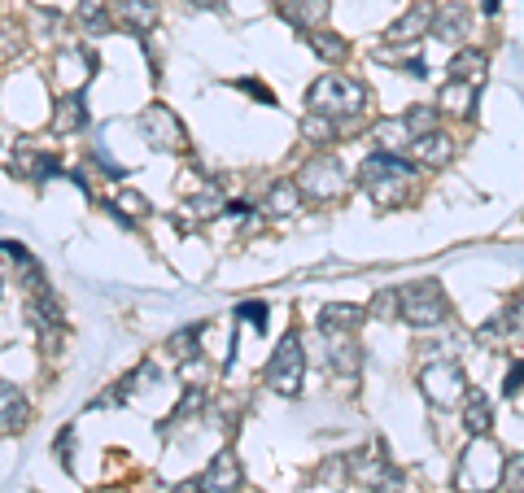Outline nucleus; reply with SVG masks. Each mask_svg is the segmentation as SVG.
I'll return each instance as SVG.
<instances>
[{
	"instance_id": "obj_1",
	"label": "nucleus",
	"mask_w": 524,
	"mask_h": 493,
	"mask_svg": "<svg viewBox=\"0 0 524 493\" xmlns=\"http://www.w3.org/2000/svg\"><path fill=\"white\" fill-rule=\"evenodd\" d=\"M367 105H372V92H367L359 79L337 75V70L319 75L311 88H306V110H311V114H328V118H337V123H341V118L363 114Z\"/></svg>"
},
{
	"instance_id": "obj_2",
	"label": "nucleus",
	"mask_w": 524,
	"mask_h": 493,
	"mask_svg": "<svg viewBox=\"0 0 524 493\" xmlns=\"http://www.w3.org/2000/svg\"><path fill=\"white\" fill-rule=\"evenodd\" d=\"M411 175H415V162L402 158V153H372V158H363V166H359V184L367 188V197H372L380 210L398 206V201L407 197Z\"/></svg>"
},
{
	"instance_id": "obj_3",
	"label": "nucleus",
	"mask_w": 524,
	"mask_h": 493,
	"mask_svg": "<svg viewBox=\"0 0 524 493\" xmlns=\"http://www.w3.org/2000/svg\"><path fill=\"white\" fill-rule=\"evenodd\" d=\"M503 467H507V454L498 450L490 437H472V446L459 454L455 485H459L463 493H485V489H498V485H503Z\"/></svg>"
},
{
	"instance_id": "obj_4",
	"label": "nucleus",
	"mask_w": 524,
	"mask_h": 493,
	"mask_svg": "<svg viewBox=\"0 0 524 493\" xmlns=\"http://www.w3.org/2000/svg\"><path fill=\"white\" fill-rule=\"evenodd\" d=\"M398 319H407L411 328H442V323H450L446 288L437 280H411L407 288H398Z\"/></svg>"
},
{
	"instance_id": "obj_5",
	"label": "nucleus",
	"mask_w": 524,
	"mask_h": 493,
	"mask_svg": "<svg viewBox=\"0 0 524 493\" xmlns=\"http://www.w3.org/2000/svg\"><path fill=\"white\" fill-rule=\"evenodd\" d=\"M302 376H306V350H302V336L297 332H284L276 354L267 358V367H262V380H267L271 393H280V398H297V389H302Z\"/></svg>"
},
{
	"instance_id": "obj_6",
	"label": "nucleus",
	"mask_w": 524,
	"mask_h": 493,
	"mask_svg": "<svg viewBox=\"0 0 524 493\" xmlns=\"http://www.w3.org/2000/svg\"><path fill=\"white\" fill-rule=\"evenodd\" d=\"M140 136H145L158 153H184L188 149V127H184V118L171 110V105H162V101H153L140 110Z\"/></svg>"
},
{
	"instance_id": "obj_7",
	"label": "nucleus",
	"mask_w": 524,
	"mask_h": 493,
	"mask_svg": "<svg viewBox=\"0 0 524 493\" xmlns=\"http://www.w3.org/2000/svg\"><path fill=\"white\" fill-rule=\"evenodd\" d=\"M350 476L359 480V485L376 489V493H402V489H407V476H402L398 467L389 463V454H385V446H380V441H376L372 450L350 454Z\"/></svg>"
},
{
	"instance_id": "obj_8",
	"label": "nucleus",
	"mask_w": 524,
	"mask_h": 493,
	"mask_svg": "<svg viewBox=\"0 0 524 493\" xmlns=\"http://www.w3.org/2000/svg\"><path fill=\"white\" fill-rule=\"evenodd\" d=\"M297 188H302V197H311V201H332L350 188V179H345V166L332 158V153H319V158H311L302 171H297Z\"/></svg>"
},
{
	"instance_id": "obj_9",
	"label": "nucleus",
	"mask_w": 524,
	"mask_h": 493,
	"mask_svg": "<svg viewBox=\"0 0 524 493\" xmlns=\"http://www.w3.org/2000/svg\"><path fill=\"white\" fill-rule=\"evenodd\" d=\"M420 389L424 398L433 406H459L463 398H468V380H463V367L459 363H428L420 371Z\"/></svg>"
},
{
	"instance_id": "obj_10",
	"label": "nucleus",
	"mask_w": 524,
	"mask_h": 493,
	"mask_svg": "<svg viewBox=\"0 0 524 493\" xmlns=\"http://www.w3.org/2000/svg\"><path fill=\"white\" fill-rule=\"evenodd\" d=\"M197 480H201V489H206V493H241L245 489V467H241V459H236L232 450H219Z\"/></svg>"
},
{
	"instance_id": "obj_11",
	"label": "nucleus",
	"mask_w": 524,
	"mask_h": 493,
	"mask_svg": "<svg viewBox=\"0 0 524 493\" xmlns=\"http://www.w3.org/2000/svg\"><path fill=\"white\" fill-rule=\"evenodd\" d=\"M407 158L415 166H424V171H442V166L455 162V136L450 131H424V136L411 140Z\"/></svg>"
},
{
	"instance_id": "obj_12",
	"label": "nucleus",
	"mask_w": 524,
	"mask_h": 493,
	"mask_svg": "<svg viewBox=\"0 0 524 493\" xmlns=\"http://www.w3.org/2000/svg\"><path fill=\"white\" fill-rule=\"evenodd\" d=\"M433 18H437V5H433V0H420V5H411L407 14H402V18L385 31V40L398 44V48H411L415 40H420V35L433 31Z\"/></svg>"
},
{
	"instance_id": "obj_13",
	"label": "nucleus",
	"mask_w": 524,
	"mask_h": 493,
	"mask_svg": "<svg viewBox=\"0 0 524 493\" xmlns=\"http://www.w3.org/2000/svg\"><path fill=\"white\" fill-rule=\"evenodd\" d=\"M83 127H88V101H83L79 88H70L62 101H53L49 131H53V136H79Z\"/></svg>"
},
{
	"instance_id": "obj_14",
	"label": "nucleus",
	"mask_w": 524,
	"mask_h": 493,
	"mask_svg": "<svg viewBox=\"0 0 524 493\" xmlns=\"http://www.w3.org/2000/svg\"><path fill=\"white\" fill-rule=\"evenodd\" d=\"M9 166H14V175H18V179H31V184H44V179L62 175V162H57L53 153L35 149V144H22Z\"/></svg>"
},
{
	"instance_id": "obj_15",
	"label": "nucleus",
	"mask_w": 524,
	"mask_h": 493,
	"mask_svg": "<svg viewBox=\"0 0 524 493\" xmlns=\"http://www.w3.org/2000/svg\"><path fill=\"white\" fill-rule=\"evenodd\" d=\"M110 9H114V22H123V27L136 35H149L162 18L158 0H110Z\"/></svg>"
},
{
	"instance_id": "obj_16",
	"label": "nucleus",
	"mask_w": 524,
	"mask_h": 493,
	"mask_svg": "<svg viewBox=\"0 0 524 493\" xmlns=\"http://www.w3.org/2000/svg\"><path fill=\"white\" fill-rule=\"evenodd\" d=\"M367 140L376 144V153H402V149H411L415 131L407 118H376V123L367 127Z\"/></svg>"
},
{
	"instance_id": "obj_17",
	"label": "nucleus",
	"mask_w": 524,
	"mask_h": 493,
	"mask_svg": "<svg viewBox=\"0 0 524 493\" xmlns=\"http://www.w3.org/2000/svg\"><path fill=\"white\" fill-rule=\"evenodd\" d=\"M31 424V402H27V393L18 389V384H5L0 380V432H22Z\"/></svg>"
},
{
	"instance_id": "obj_18",
	"label": "nucleus",
	"mask_w": 524,
	"mask_h": 493,
	"mask_svg": "<svg viewBox=\"0 0 524 493\" xmlns=\"http://www.w3.org/2000/svg\"><path fill=\"white\" fill-rule=\"evenodd\" d=\"M280 14L297 31H319L328 22L332 5H328V0H280Z\"/></svg>"
},
{
	"instance_id": "obj_19",
	"label": "nucleus",
	"mask_w": 524,
	"mask_h": 493,
	"mask_svg": "<svg viewBox=\"0 0 524 493\" xmlns=\"http://www.w3.org/2000/svg\"><path fill=\"white\" fill-rule=\"evenodd\" d=\"M184 219L193 223V227H201V223H214V219H223V210H228V201H223V192L219 188H197L193 197H184Z\"/></svg>"
},
{
	"instance_id": "obj_20",
	"label": "nucleus",
	"mask_w": 524,
	"mask_h": 493,
	"mask_svg": "<svg viewBox=\"0 0 524 493\" xmlns=\"http://www.w3.org/2000/svg\"><path fill=\"white\" fill-rule=\"evenodd\" d=\"M363 319H367V315H363L359 306L337 302V306H324V310H319V332H324L328 341H332V336H354Z\"/></svg>"
},
{
	"instance_id": "obj_21",
	"label": "nucleus",
	"mask_w": 524,
	"mask_h": 493,
	"mask_svg": "<svg viewBox=\"0 0 524 493\" xmlns=\"http://www.w3.org/2000/svg\"><path fill=\"white\" fill-rule=\"evenodd\" d=\"M0 258H9V262L18 267L22 284H27V293H40V288H49V284H44V267L27 254V245H18V240H0Z\"/></svg>"
},
{
	"instance_id": "obj_22",
	"label": "nucleus",
	"mask_w": 524,
	"mask_h": 493,
	"mask_svg": "<svg viewBox=\"0 0 524 493\" xmlns=\"http://www.w3.org/2000/svg\"><path fill=\"white\" fill-rule=\"evenodd\" d=\"M485 75H490V57H485L481 48H459V53L450 57V79H463V83H472V88H481Z\"/></svg>"
},
{
	"instance_id": "obj_23",
	"label": "nucleus",
	"mask_w": 524,
	"mask_h": 493,
	"mask_svg": "<svg viewBox=\"0 0 524 493\" xmlns=\"http://www.w3.org/2000/svg\"><path fill=\"white\" fill-rule=\"evenodd\" d=\"M463 428H468V437H490L494 411L481 389H468V398H463Z\"/></svg>"
},
{
	"instance_id": "obj_24",
	"label": "nucleus",
	"mask_w": 524,
	"mask_h": 493,
	"mask_svg": "<svg viewBox=\"0 0 524 493\" xmlns=\"http://www.w3.org/2000/svg\"><path fill=\"white\" fill-rule=\"evenodd\" d=\"M75 22H79V31H88V35H110V31H114V9H110V0H79Z\"/></svg>"
},
{
	"instance_id": "obj_25",
	"label": "nucleus",
	"mask_w": 524,
	"mask_h": 493,
	"mask_svg": "<svg viewBox=\"0 0 524 493\" xmlns=\"http://www.w3.org/2000/svg\"><path fill=\"white\" fill-rule=\"evenodd\" d=\"M328 367L337 371V376H359L363 354H359V345H354V336H332L328 341Z\"/></svg>"
},
{
	"instance_id": "obj_26",
	"label": "nucleus",
	"mask_w": 524,
	"mask_h": 493,
	"mask_svg": "<svg viewBox=\"0 0 524 493\" xmlns=\"http://www.w3.org/2000/svg\"><path fill=\"white\" fill-rule=\"evenodd\" d=\"M105 210H110L123 227H131L136 219H145V214H149V197H145V192H136V188H123L114 201H105Z\"/></svg>"
},
{
	"instance_id": "obj_27",
	"label": "nucleus",
	"mask_w": 524,
	"mask_h": 493,
	"mask_svg": "<svg viewBox=\"0 0 524 493\" xmlns=\"http://www.w3.org/2000/svg\"><path fill=\"white\" fill-rule=\"evenodd\" d=\"M302 206V188H297V179H276V184L267 188V197H262V210L267 214H293Z\"/></svg>"
},
{
	"instance_id": "obj_28",
	"label": "nucleus",
	"mask_w": 524,
	"mask_h": 493,
	"mask_svg": "<svg viewBox=\"0 0 524 493\" xmlns=\"http://www.w3.org/2000/svg\"><path fill=\"white\" fill-rule=\"evenodd\" d=\"M476 105V88L463 79H446L442 92H437V110H450V114H472Z\"/></svg>"
},
{
	"instance_id": "obj_29",
	"label": "nucleus",
	"mask_w": 524,
	"mask_h": 493,
	"mask_svg": "<svg viewBox=\"0 0 524 493\" xmlns=\"http://www.w3.org/2000/svg\"><path fill=\"white\" fill-rule=\"evenodd\" d=\"M433 40H446V44H455L468 35V9H459V5H450V9H437V18H433Z\"/></svg>"
},
{
	"instance_id": "obj_30",
	"label": "nucleus",
	"mask_w": 524,
	"mask_h": 493,
	"mask_svg": "<svg viewBox=\"0 0 524 493\" xmlns=\"http://www.w3.org/2000/svg\"><path fill=\"white\" fill-rule=\"evenodd\" d=\"M306 44L315 48V57H324V62H345V57H350V44L341 40L337 31H306Z\"/></svg>"
},
{
	"instance_id": "obj_31",
	"label": "nucleus",
	"mask_w": 524,
	"mask_h": 493,
	"mask_svg": "<svg viewBox=\"0 0 524 493\" xmlns=\"http://www.w3.org/2000/svg\"><path fill=\"white\" fill-rule=\"evenodd\" d=\"M302 136H306V144L324 149V144L337 140V118H328V114H306V118H302Z\"/></svg>"
},
{
	"instance_id": "obj_32",
	"label": "nucleus",
	"mask_w": 524,
	"mask_h": 493,
	"mask_svg": "<svg viewBox=\"0 0 524 493\" xmlns=\"http://www.w3.org/2000/svg\"><path fill=\"white\" fill-rule=\"evenodd\" d=\"M201 332H206V323H193V328H180V332L171 336V341H166V350H171L175 358H184V363H188V358H197V354H201Z\"/></svg>"
},
{
	"instance_id": "obj_33",
	"label": "nucleus",
	"mask_w": 524,
	"mask_h": 493,
	"mask_svg": "<svg viewBox=\"0 0 524 493\" xmlns=\"http://www.w3.org/2000/svg\"><path fill=\"white\" fill-rule=\"evenodd\" d=\"M367 315L376 319H398V288H380L372 297V306H367Z\"/></svg>"
},
{
	"instance_id": "obj_34",
	"label": "nucleus",
	"mask_w": 524,
	"mask_h": 493,
	"mask_svg": "<svg viewBox=\"0 0 524 493\" xmlns=\"http://www.w3.org/2000/svg\"><path fill=\"white\" fill-rule=\"evenodd\" d=\"M437 105H415V110L407 114V123H411V131L415 136H424V131H437Z\"/></svg>"
},
{
	"instance_id": "obj_35",
	"label": "nucleus",
	"mask_w": 524,
	"mask_h": 493,
	"mask_svg": "<svg viewBox=\"0 0 524 493\" xmlns=\"http://www.w3.org/2000/svg\"><path fill=\"white\" fill-rule=\"evenodd\" d=\"M267 315H271V310H267V302H241V306H236V323H249V328H267Z\"/></svg>"
},
{
	"instance_id": "obj_36",
	"label": "nucleus",
	"mask_w": 524,
	"mask_h": 493,
	"mask_svg": "<svg viewBox=\"0 0 524 493\" xmlns=\"http://www.w3.org/2000/svg\"><path fill=\"white\" fill-rule=\"evenodd\" d=\"M503 485H507V493H524V454H511V459H507Z\"/></svg>"
},
{
	"instance_id": "obj_37",
	"label": "nucleus",
	"mask_w": 524,
	"mask_h": 493,
	"mask_svg": "<svg viewBox=\"0 0 524 493\" xmlns=\"http://www.w3.org/2000/svg\"><path fill=\"white\" fill-rule=\"evenodd\" d=\"M236 88H245V92L254 96V101H262V105H276V92H271L267 83H258V79H241Z\"/></svg>"
},
{
	"instance_id": "obj_38",
	"label": "nucleus",
	"mask_w": 524,
	"mask_h": 493,
	"mask_svg": "<svg viewBox=\"0 0 524 493\" xmlns=\"http://www.w3.org/2000/svg\"><path fill=\"white\" fill-rule=\"evenodd\" d=\"M70 441H75V428H62V437H57V463H62L66 467V472H70V467H75V463H70Z\"/></svg>"
},
{
	"instance_id": "obj_39",
	"label": "nucleus",
	"mask_w": 524,
	"mask_h": 493,
	"mask_svg": "<svg viewBox=\"0 0 524 493\" xmlns=\"http://www.w3.org/2000/svg\"><path fill=\"white\" fill-rule=\"evenodd\" d=\"M520 389H524V358L507 371V380H503V393H507V398H511V393H520Z\"/></svg>"
},
{
	"instance_id": "obj_40",
	"label": "nucleus",
	"mask_w": 524,
	"mask_h": 493,
	"mask_svg": "<svg viewBox=\"0 0 524 493\" xmlns=\"http://www.w3.org/2000/svg\"><path fill=\"white\" fill-rule=\"evenodd\" d=\"M171 493H206V489H201V480H184V485H175Z\"/></svg>"
},
{
	"instance_id": "obj_41",
	"label": "nucleus",
	"mask_w": 524,
	"mask_h": 493,
	"mask_svg": "<svg viewBox=\"0 0 524 493\" xmlns=\"http://www.w3.org/2000/svg\"><path fill=\"white\" fill-rule=\"evenodd\" d=\"M498 5H503V0H481V9H485V14H498Z\"/></svg>"
},
{
	"instance_id": "obj_42",
	"label": "nucleus",
	"mask_w": 524,
	"mask_h": 493,
	"mask_svg": "<svg viewBox=\"0 0 524 493\" xmlns=\"http://www.w3.org/2000/svg\"><path fill=\"white\" fill-rule=\"evenodd\" d=\"M188 5H219V0H188Z\"/></svg>"
},
{
	"instance_id": "obj_43",
	"label": "nucleus",
	"mask_w": 524,
	"mask_h": 493,
	"mask_svg": "<svg viewBox=\"0 0 524 493\" xmlns=\"http://www.w3.org/2000/svg\"><path fill=\"white\" fill-rule=\"evenodd\" d=\"M105 493H131V489H105Z\"/></svg>"
},
{
	"instance_id": "obj_44",
	"label": "nucleus",
	"mask_w": 524,
	"mask_h": 493,
	"mask_svg": "<svg viewBox=\"0 0 524 493\" xmlns=\"http://www.w3.org/2000/svg\"><path fill=\"white\" fill-rule=\"evenodd\" d=\"M0 293H5V275H0Z\"/></svg>"
},
{
	"instance_id": "obj_45",
	"label": "nucleus",
	"mask_w": 524,
	"mask_h": 493,
	"mask_svg": "<svg viewBox=\"0 0 524 493\" xmlns=\"http://www.w3.org/2000/svg\"><path fill=\"white\" fill-rule=\"evenodd\" d=\"M485 493H498V489H485Z\"/></svg>"
}]
</instances>
